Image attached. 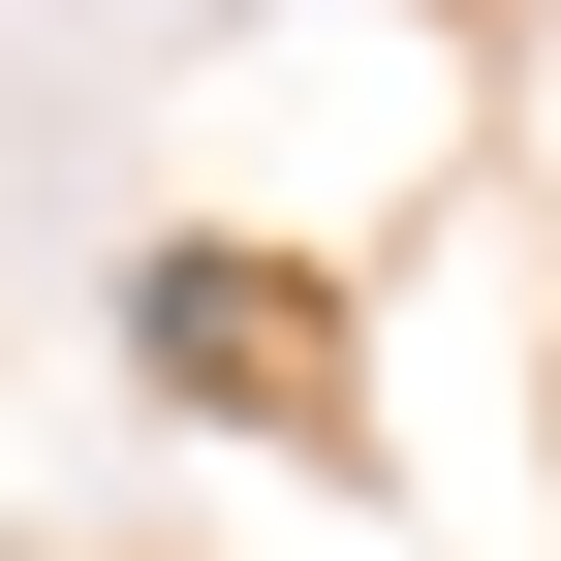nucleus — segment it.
Segmentation results:
<instances>
[{
  "label": "nucleus",
  "instance_id": "1",
  "mask_svg": "<svg viewBox=\"0 0 561 561\" xmlns=\"http://www.w3.org/2000/svg\"><path fill=\"white\" fill-rule=\"evenodd\" d=\"M125 375H157V405H312V280L157 250V280H125Z\"/></svg>",
  "mask_w": 561,
  "mask_h": 561
}]
</instances>
